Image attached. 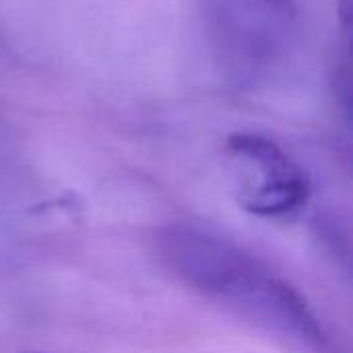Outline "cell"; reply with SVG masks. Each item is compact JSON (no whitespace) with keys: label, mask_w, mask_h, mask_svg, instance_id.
Segmentation results:
<instances>
[{"label":"cell","mask_w":353,"mask_h":353,"mask_svg":"<svg viewBox=\"0 0 353 353\" xmlns=\"http://www.w3.org/2000/svg\"><path fill=\"white\" fill-rule=\"evenodd\" d=\"M223 157L238 205L261 219H285L310 201L306 170L271 137L234 132L223 145Z\"/></svg>","instance_id":"7a4b0ae2"},{"label":"cell","mask_w":353,"mask_h":353,"mask_svg":"<svg viewBox=\"0 0 353 353\" xmlns=\"http://www.w3.org/2000/svg\"><path fill=\"white\" fill-rule=\"evenodd\" d=\"M155 252L176 279L207 300L314 353H335L302 292L232 238L192 221H176L157 232Z\"/></svg>","instance_id":"6da1fadb"},{"label":"cell","mask_w":353,"mask_h":353,"mask_svg":"<svg viewBox=\"0 0 353 353\" xmlns=\"http://www.w3.org/2000/svg\"><path fill=\"white\" fill-rule=\"evenodd\" d=\"M31 353H41V352H31Z\"/></svg>","instance_id":"3957f363"}]
</instances>
